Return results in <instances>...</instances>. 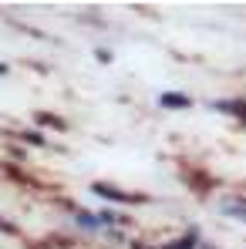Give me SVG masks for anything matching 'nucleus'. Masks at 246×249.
<instances>
[{"mask_svg": "<svg viewBox=\"0 0 246 249\" xmlns=\"http://www.w3.org/2000/svg\"><path fill=\"white\" fill-rule=\"evenodd\" d=\"M95 192H98L101 199H112V202H128V196H125V192H118V189H112V185H101V182L95 185Z\"/></svg>", "mask_w": 246, "mask_h": 249, "instance_id": "obj_1", "label": "nucleus"}, {"mask_svg": "<svg viewBox=\"0 0 246 249\" xmlns=\"http://www.w3.org/2000/svg\"><path fill=\"white\" fill-rule=\"evenodd\" d=\"M159 101H162L165 108H189V98L186 94H162Z\"/></svg>", "mask_w": 246, "mask_h": 249, "instance_id": "obj_2", "label": "nucleus"}, {"mask_svg": "<svg viewBox=\"0 0 246 249\" xmlns=\"http://www.w3.org/2000/svg\"><path fill=\"white\" fill-rule=\"evenodd\" d=\"M20 138H24V142H31V145H44V138L38 135V131H24Z\"/></svg>", "mask_w": 246, "mask_h": 249, "instance_id": "obj_3", "label": "nucleus"}, {"mask_svg": "<svg viewBox=\"0 0 246 249\" xmlns=\"http://www.w3.org/2000/svg\"><path fill=\"white\" fill-rule=\"evenodd\" d=\"M165 249H192V239H189V236H186V239H175L172 246H165Z\"/></svg>", "mask_w": 246, "mask_h": 249, "instance_id": "obj_4", "label": "nucleus"}, {"mask_svg": "<svg viewBox=\"0 0 246 249\" xmlns=\"http://www.w3.org/2000/svg\"><path fill=\"white\" fill-rule=\"evenodd\" d=\"M41 124H54V128H64L61 118H51V115H41Z\"/></svg>", "mask_w": 246, "mask_h": 249, "instance_id": "obj_5", "label": "nucleus"}, {"mask_svg": "<svg viewBox=\"0 0 246 249\" xmlns=\"http://www.w3.org/2000/svg\"><path fill=\"white\" fill-rule=\"evenodd\" d=\"M229 212H236V215H243V219H246V206H229Z\"/></svg>", "mask_w": 246, "mask_h": 249, "instance_id": "obj_6", "label": "nucleus"}, {"mask_svg": "<svg viewBox=\"0 0 246 249\" xmlns=\"http://www.w3.org/2000/svg\"><path fill=\"white\" fill-rule=\"evenodd\" d=\"M0 226H3V219H0Z\"/></svg>", "mask_w": 246, "mask_h": 249, "instance_id": "obj_7", "label": "nucleus"}]
</instances>
